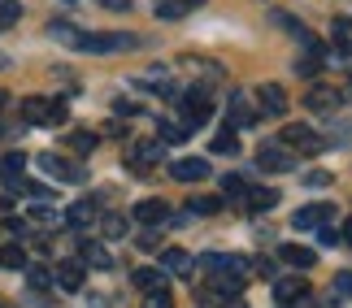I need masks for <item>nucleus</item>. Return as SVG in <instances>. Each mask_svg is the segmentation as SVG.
<instances>
[{
  "label": "nucleus",
  "instance_id": "1",
  "mask_svg": "<svg viewBox=\"0 0 352 308\" xmlns=\"http://www.w3.org/2000/svg\"><path fill=\"white\" fill-rule=\"evenodd\" d=\"M140 44V35H126V31H104V35H78V48L83 52H96V57H109V52H126Z\"/></svg>",
  "mask_w": 352,
  "mask_h": 308
},
{
  "label": "nucleus",
  "instance_id": "2",
  "mask_svg": "<svg viewBox=\"0 0 352 308\" xmlns=\"http://www.w3.org/2000/svg\"><path fill=\"white\" fill-rule=\"evenodd\" d=\"M283 143H287L292 152H309V156L327 148V139H322L314 126H305V122H287V126H283Z\"/></svg>",
  "mask_w": 352,
  "mask_h": 308
},
{
  "label": "nucleus",
  "instance_id": "3",
  "mask_svg": "<svg viewBox=\"0 0 352 308\" xmlns=\"http://www.w3.org/2000/svg\"><path fill=\"white\" fill-rule=\"evenodd\" d=\"M22 117L31 126H57V122H65V109H61V104H52V100L31 96V100H22Z\"/></svg>",
  "mask_w": 352,
  "mask_h": 308
},
{
  "label": "nucleus",
  "instance_id": "4",
  "mask_svg": "<svg viewBox=\"0 0 352 308\" xmlns=\"http://www.w3.org/2000/svg\"><path fill=\"white\" fill-rule=\"evenodd\" d=\"M256 161H261V169H270V174H292L296 169V156L287 148H278V143H261Z\"/></svg>",
  "mask_w": 352,
  "mask_h": 308
},
{
  "label": "nucleus",
  "instance_id": "5",
  "mask_svg": "<svg viewBox=\"0 0 352 308\" xmlns=\"http://www.w3.org/2000/svg\"><path fill=\"white\" fill-rule=\"evenodd\" d=\"M183 113H187V122H205V117L213 113V96H209V87H192L183 96Z\"/></svg>",
  "mask_w": 352,
  "mask_h": 308
},
{
  "label": "nucleus",
  "instance_id": "6",
  "mask_svg": "<svg viewBox=\"0 0 352 308\" xmlns=\"http://www.w3.org/2000/svg\"><path fill=\"white\" fill-rule=\"evenodd\" d=\"M327 222H335L331 204H305V209H296V217H292L296 230H318V226H327Z\"/></svg>",
  "mask_w": 352,
  "mask_h": 308
},
{
  "label": "nucleus",
  "instance_id": "7",
  "mask_svg": "<svg viewBox=\"0 0 352 308\" xmlns=\"http://www.w3.org/2000/svg\"><path fill=\"white\" fill-rule=\"evenodd\" d=\"M340 104H344V96L335 87H327V83H322V87H309V96H305V109L309 113H335Z\"/></svg>",
  "mask_w": 352,
  "mask_h": 308
},
{
  "label": "nucleus",
  "instance_id": "8",
  "mask_svg": "<svg viewBox=\"0 0 352 308\" xmlns=\"http://www.w3.org/2000/svg\"><path fill=\"white\" fill-rule=\"evenodd\" d=\"M274 296H278V304L296 308V304H305L309 296H314V291H309L305 278H278V283H274Z\"/></svg>",
  "mask_w": 352,
  "mask_h": 308
},
{
  "label": "nucleus",
  "instance_id": "9",
  "mask_svg": "<svg viewBox=\"0 0 352 308\" xmlns=\"http://www.w3.org/2000/svg\"><path fill=\"white\" fill-rule=\"evenodd\" d=\"M170 174L179 182H205L209 178V161L205 156H183V161H174V165H170Z\"/></svg>",
  "mask_w": 352,
  "mask_h": 308
},
{
  "label": "nucleus",
  "instance_id": "10",
  "mask_svg": "<svg viewBox=\"0 0 352 308\" xmlns=\"http://www.w3.org/2000/svg\"><path fill=\"white\" fill-rule=\"evenodd\" d=\"M35 161H39V169H44V174H52V178H65V182L83 178V169H78V165H70V161H65V156H57V152H39Z\"/></svg>",
  "mask_w": 352,
  "mask_h": 308
},
{
  "label": "nucleus",
  "instance_id": "11",
  "mask_svg": "<svg viewBox=\"0 0 352 308\" xmlns=\"http://www.w3.org/2000/svg\"><path fill=\"white\" fill-rule=\"evenodd\" d=\"M256 104H261V113L283 117L287 113V91H283L278 83H265V87H256Z\"/></svg>",
  "mask_w": 352,
  "mask_h": 308
},
{
  "label": "nucleus",
  "instance_id": "12",
  "mask_svg": "<svg viewBox=\"0 0 352 308\" xmlns=\"http://www.w3.org/2000/svg\"><path fill=\"white\" fill-rule=\"evenodd\" d=\"M52 283H57L65 296L83 291V261H61V265H57V274H52Z\"/></svg>",
  "mask_w": 352,
  "mask_h": 308
},
{
  "label": "nucleus",
  "instance_id": "13",
  "mask_svg": "<svg viewBox=\"0 0 352 308\" xmlns=\"http://www.w3.org/2000/svg\"><path fill=\"white\" fill-rule=\"evenodd\" d=\"M161 156H166V152H161V139L135 143V148H131V169H140V174H144V169H153Z\"/></svg>",
  "mask_w": 352,
  "mask_h": 308
},
{
  "label": "nucleus",
  "instance_id": "14",
  "mask_svg": "<svg viewBox=\"0 0 352 308\" xmlns=\"http://www.w3.org/2000/svg\"><path fill=\"white\" fill-rule=\"evenodd\" d=\"M161 270L174 274V278H192V257H187L183 248H166L161 252Z\"/></svg>",
  "mask_w": 352,
  "mask_h": 308
},
{
  "label": "nucleus",
  "instance_id": "15",
  "mask_svg": "<svg viewBox=\"0 0 352 308\" xmlns=\"http://www.w3.org/2000/svg\"><path fill=\"white\" fill-rule=\"evenodd\" d=\"M278 261L296 265V270H314V265H318V252L314 248H300V244H283L278 248Z\"/></svg>",
  "mask_w": 352,
  "mask_h": 308
},
{
  "label": "nucleus",
  "instance_id": "16",
  "mask_svg": "<svg viewBox=\"0 0 352 308\" xmlns=\"http://www.w3.org/2000/svg\"><path fill=\"white\" fill-rule=\"evenodd\" d=\"M166 217H170L166 200H140V204H135V222H144V226H157V222H166Z\"/></svg>",
  "mask_w": 352,
  "mask_h": 308
},
{
  "label": "nucleus",
  "instance_id": "17",
  "mask_svg": "<svg viewBox=\"0 0 352 308\" xmlns=\"http://www.w3.org/2000/svg\"><path fill=\"white\" fill-rule=\"evenodd\" d=\"M200 5V0H157V18L161 22H179V18H187Z\"/></svg>",
  "mask_w": 352,
  "mask_h": 308
},
{
  "label": "nucleus",
  "instance_id": "18",
  "mask_svg": "<svg viewBox=\"0 0 352 308\" xmlns=\"http://www.w3.org/2000/svg\"><path fill=\"white\" fill-rule=\"evenodd\" d=\"M331 35H335V57H352V18H335Z\"/></svg>",
  "mask_w": 352,
  "mask_h": 308
},
{
  "label": "nucleus",
  "instance_id": "19",
  "mask_svg": "<svg viewBox=\"0 0 352 308\" xmlns=\"http://www.w3.org/2000/svg\"><path fill=\"white\" fill-rule=\"evenodd\" d=\"M91 222H96V204H91V200H78V204L65 209V226H74V230H83Z\"/></svg>",
  "mask_w": 352,
  "mask_h": 308
},
{
  "label": "nucleus",
  "instance_id": "20",
  "mask_svg": "<svg viewBox=\"0 0 352 308\" xmlns=\"http://www.w3.org/2000/svg\"><path fill=\"white\" fill-rule=\"evenodd\" d=\"M131 283L140 291H166V270H135Z\"/></svg>",
  "mask_w": 352,
  "mask_h": 308
},
{
  "label": "nucleus",
  "instance_id": "21",
  "mask_svg": "<svg viewBox=\"0 0 352 308\" xmlns=\"http://www.w3.org/2000/svg\"><path fill=\"white\" fill-rule=\"evenodd\" d=\"M83 265H91V270H113V257L100 244H83Z\"/></svg>",
  "mask_w": 352,
  "mask_h": 308
},
{
  "label": "nucleus",
  "instance_id": "22",
  "mask_svg": "<svg viewBox=\"0 0 352 308\" xmlns=\"http://www.w3.org/2000/svg\"><path fill=\"white\" fill-rule=\"evenodd\" d=\"M226 117H231V122H226V126H252V113H248V104H243V96H239V91H235V96H231V109H226Z\"/></svg>",
  "mask_w": 352,
  "mask_h": 308
},
{
  "label": "nucleus",
  "instance_id": "23",
  "mask_svg": "<svg viewBox=\"0 0 352 308\" xmlns=\"http://www.w3.org/2000/svg\"><path fill=\"white\" fill-rule=\"evenodd\" d=\"M187 130H192V126H183V122H161V126H157V139H161V143H183Z\"/></svg>",
  "mask_w": 352,
  "mask_h": 308
},
{
  "label": "nucleus",
  "instance_id": "24",
  "mask_svg": "<svg viewBox=\"0 0 352 308\" xmlns=\"http://www.w3.org/2000/svg\"><path fill=\"white\" fill-rule=\"evenodd\" d=\"M48 35L61 39V44H70V48H78V35H83V31H78V26H70V22H52Z\"/></svg>",
  "mask_w": 352,
  "mask_h": 308
},
{
  "label": "nucleus",
  "instance_id": "25",
  "mask_svg": "<svg viewBox=\"0 0 352 308\" xmlns=\"http://www.w3.org/2000/svg\"><path fill=\"white\" fill-rule=\"evenodd\" d=\"M248 204L252 209H274L278 204V191H270V187H252V191H248Z\"/></svg>",
  "mask_w": 352,
  "mask_h": 308
},
{
  "label": "nucleus",
  "instance_id": "26",
  "mask_svg": "<svg viewBox=\"0 0 352 308\" xmlns=\"http://www.w3.org/2000/svg\"><path fill=\"white\" fill-rule=\"evenodd\" d=\"M322 61H327V52H309V57L296 61V74H305V78H314L322 70Z\"/></svg>",
  "mask_w": 352,
  "mask_h": 308
},
{
  "label": "nucleus",
  "instance_id": "27",
  "mask_svg": "<svg viewBox=\"0 0 352 308\" xmlns=\"http://www.w3.org/2000/svg\"><path fill=\"white\" fill-rule=\"evenodd\" d=\"M22 169H26V156L22 152H9L5 161H0V174H5V178H22Z\"/></svg>",
  "mask_w": 352,
  "mask_h": 308
},
{
  "label": "nucleus",
  "instance_id": "28",
  "mask_svg": "<svg viewBox=\"0 0 352 308\" xmlns=\"http://www.w3.org/2000/svg\"><path fill=\"white\" fill-rule=\"evenodd\" d=\"M209 148H213V152H231V156H235V152H239V135H235V130H222V135L213 139Z\"/></svg>",
  "mask_w": 352,
  "mask_h": 308
},
{
  "label": "nucleus",
  "instance_id": "29",
  "mask_svg": "<svg viewBox=\"0 0 352 308\" xmlns=\"http://www.w3.org/2000/svg\"><path fill=\"white\" fill-rule=\"evenodd\" d=\"M26 283H31V291H48L52 287V274L39 270V265H31V270H26Z\"/></svg>",
  "mask_w": 352,
  "mask_h": 308
},
{
  "label": "nucleus",
  "instance_id": "30",
  "mask_svg": "<svg viewBox=\"0 0 352 308\" xmlns=\"http://www.w3.org/2000/svg\"><path fill=\"white\" fill-rule=\"evenodd\" d=\"M0 265H5V270H22V265H26V252L22 248H0Z\"/></svg>",
  "mask_w": 352,
  "mask_h": 308
},
{
  "label": "nucleus",
  "instance_id": "31",
  "mask_svg": "<svg viewBox=\"0 0 352 308\" xmlns=\"http://www.w3.org/2000/svg\"><path fill=\"white\" fill-rule=\"evenodd\" d=\"M222 191H226V200H231V196L239 200V196H248V182H243L239 174H226V178H222Z\"/></svg>",
  "mask_w": 352,
  "mask_h": 308
},
{
  "label": "nucleus",
  "instance_id": "32",
  "mask_svg": "<svg viewBox=\"0 0 352 308\" xmlns=\"http://www.w3.org/2000/svg\"><path fill=\"white\" fill-rule=\"evenodd\" d=\"M18 18H22V5H18V0H0V26H13Z\"/></svg>",
  "mask_w": 352,
  "mask_h": 308
},
{
  "label": "nucleus",
  "instance_id": "33",
  "mask_svg": "<svg viewBox=\"0 0 352 308\" xmlns=\"http://www.w3.org/2000/svg\"><path fill=\"white\" fill-rule=\"evenodd\" d=\"M331 296H335V300L352 296V274H335V283H331Z\"/></svg>",
  "mask_w": 352,
  "mask_h": 308
},
{
  "label": "nucleus",
  "instance_id": "34",
  "mask_svg": "<svg viewBox=\"0 0 352 308\" xmlns=\"http://www.w3.org/2000/svg\"><path fill=\"white\" fill-rule=\"evenodd\" d=\"M104 235H109V239H122V235H126V222H122L118 213H109V217H104Z\"/></svg>",
  "mask_w": 352,
  "mask_h": 308
},
{
  "label": "nucleus",
  "instance_id": "35",
  "mask_svg": "<svg viewBox=\"0 0 352 308\" xmlns=\"http://www.w3.org/2000/svg\"><path fill=\"white\" fill-rule=\"evenodd\" d=\"M31 222H39V226H61L65 217H57L52 209H31Z\"/></svg>",
  "mask_w": 352,
  "mask_h": 308
},
{
  "label": "nucleus",
  "instance_id": "36",
  "mask_svg": "<svg viewBox=\"0 0 352 308\" xmlns=\"http://www.w3.org/2000/svg\"><path fill=\"white\" fill-rule=\"evenodd\" d=\"M222 209V200H213V196H200V200H192V213H218Z\"/></svg>",
  "mask_w": 352,
  "mask_h": 308
},
{
  "label": "nucleus",
  "instance_id": "37",
  "mask_svg": "<svg viewBox=\"0 0 352 308\" xmlns=\"http://www.w3.org/2000/svg\"><path fill=\"white\" fill-rule=\"evenodd\" d=\"M144 308H174V304H170V291H148Z\"/></svg>",
  "mask_w": 352,
  "mask_h": 308
},
{
  "label": "nucleus",
  "instance_id": "38",
  "mask_svg": "<svg viewBox=\"0 0 352 308\" xmlns=\"http://www.w3.org/2000/svg\"><path fill=\"white\" fill-rule=\"evenodd\" d=\"M70 148H74V152H91V148H96V135H74Z\"/></svg>",
  "mask_w": 352,
  "mask_h": 308
},
{
  "label": "nucleus",
  "instance_id": "39",
  "mask_svg": "<svg viewBox=\"0 0 352 308\" xmlns=\"http://www.w3.org/2000/svg\"><path fill=\"white\" fill-rule=\"evenodd\" d=\"M305 182H309V187H331V174H322V169H314V174H305Z\"/></svg>",
  "mask_w": 352,
  "mask_h": 308
},
{
  "label": "nucleus",
  "instance_id": "40",
  "mask_svg": "<svg viewBox=\"0 0 352 308\" xmlns=\"http://www.w3.org/2000/svg\"><path fill=\"white\" fill-rule=\"evenodd\" d=\"M104 9H131V0H100Z\"/></svg>",
  "mask_w": 352,
  "mask_h": 308
},
{
  "label": "nucleus",
  "instance_id": "41",
  "mask_svg": "<svg viewBox=\"0 0 352 308\" xmlns=\"http://www.w3.org/2000/svg\"><path fill=\"white\" fill-rule=\"evenodd\" d=\"M344 239H348V244H352V217L344 222Z\"/></svg>",
  "mask_w": 352,
  "mask_h": 308
},
{
  "label": "nucleus",
  "instance_id": "42",
  "mask_svg": "<svg viewBox=\"0 0 352 308\" xmlns=\"http://www.w3.org/2000/svg\"><path fill=\"white\" fill-rule=\"evenodd\" d=\"M226 308H248V304H239V300H235V304H226Z\"/></svg>",
  "mask_w": 352,
  "mask_h": 308
},
{
  "label": "nucleus",
  "instance_id": "43",
  "mask_svg": "<svg viewBox=\"0 0 352 308\" xmlns=\"http://www.w3.org/2000/svg\"><path fill=\"white\" fill-rule=\"evenodd\" d=\"M0 104H5V91H0Z\"/></svg>",
  "mask_w": 352,
  "mask_h": 308
},
{
  "label": "nucleus",
  "instance_id": "44",
  "mask_svg": "<svg viewBox=\"0 0 352 308\" xmlns=\"http://www.w3.org/2000/svg\"><path fill=\"white\" fill-rule=\"evenodd\" d=\"M0 65H5V57H0Z\"/></svg>",
  "mask_w": 352,
  "mask_h": 308
}]
</instances>
